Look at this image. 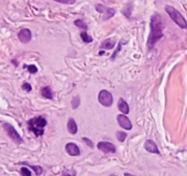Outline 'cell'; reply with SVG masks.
<instances>
[{
	"label": "cell",
	"mask_w": 187,
	"mask_h": 176,
	"mask_svg": "<svg viewBox=\"0 0 187 176\" xmlns=\"http://www.w3.org/2000/svg\"><path fill=\"white\" fill-rule=\"evenodd\" d=\"M71 104H72V108H73V109H77L78 107V106H79V104H80V98H79V96H75V97L72 99Z\"/></svg>",
	"instance_id": "20"
},
{
	"label": "cell",
	"mask_w": 187,
	"mask_h": 176,
	"mask_svg": "<svg viewBox=\"0 0 187 176\" xmlns=\"http://www.w3.org/2000/svg\"><path fill=\"white\" fill-rule=\"evenodd\" d=\"M58 3H61V4H67V5H72L75 3V0H54Z\"/></svg>",
	"instance_id": "24"
},
{
	"label": "cell",
	"mask_w": 187,
	"mask_h": 176,
	"mask_svg": "<svg viewBox=\"0 0 187 176\" xmlns=\"http://www.w3.org/2000/svg\"><path fill=\"white\" fill-rule=\"evenodd\" d=\"M22 88H23V90H25V91H27V92H30V91L32 90L31 84H29V83H23Z\"/></svg>",
	"instance_id": "23"
},
{
	"label": "cell",
	"mask_w": 187,
	"mask_h": 176,
	"mask_svg": "<svg viewBox=\"0 0 187 176\" xmlns=\"http://www.w3.org/2000/svg\"><path fill=\"white\" fill-rule=\"evenodd\" d=\"M80 37H81L83 42H85V43H90V42H92V40H93V39L89 34H87L86 31L81 32L80 33Z\"/></svg>",
	"instance_id": "16"
},
{
	"label": "cell",
	"mask_w": 187,
	"mask_h": 176,
	"mask_svg": "<svg viewBox=\"0 0 187 176\" xmlns=\"http://www.w3.org/2000/svg\"><path fill=\"white\" fill-rule=\"evenodd\" d=\"M41 95L44 96L45 98H47V99H53V93H52V91H51L49 86L44 87L41 90Z\"/></svg>",
	"instance_id": "14"
},
{
	"label": "cell",
	"mask_w": 187,
	"mask_h": 176,
	"mask_svg": "<svg viewBox=\"0 0 187 176\" xmlns=\"http://www.w3.org/2000/svg\"><path fill=\"white\" fill-rule=\"evenodd\" d=\"M117 120H118V123H119V125H120L121 128H124L126 130H130V129H131V128H132L131 122L130 121V119L126 116H124L123 114L118 115Z\"/></svg>",
	"instance_id": "8"
},
{
	"label": "cell",
	"mask_w": 187,
	"mask_h": 176,
	"mask_svg": "<svg viewBox=\"0 0 187 176\" xmlns=\"http://www.w3.org/2000/svg\"><path fill=\"white\" fill-rule=\"evenodd\" d=\"M124 176H134V175H132V174H125Z\"/></svg>",
	"instance_id": "28"
},
{
	"label": "cell",
	"mask_w": 187,
	"mask_h": 176,
	"mask_svg": "<svg viewBox=\"0 0 187 176\" xmlns=\"http://www.w3.org/2000/svg\"><path fill=\"white\" fill-rule=\"evenodd\" d=\"M67 127H68V130H69V133H71V134H73V135H74V134H76V133H77V131H78L77 124H76V122H75V120H74L73 118H69V119Z\"/></svg>",
	"instance_id": "12"
},
{
	"label": "cell",
	"mask_w": 187,
	"mask_h": 176,
	"mask_svg": "<svg viewBox=\"0 0 187 176\" xmlns=\"http://www.w3.org/2000/svg\"><path fill=\"white\" fill-rule=\"evenodd\" d=\"M82 140H83V141L86 143L87 145H89L91 148H93L94 147V144L93 142L90 140V139H88V138H82Z\"/></svg>",
	"instance_id": "25"
},
{
	"label": "cell",
	"mask_w": 187,
	"mask_h": 176,
	"mask_svg": "<svg viewBox=\"0 0 187 176\" xmlns=\"http://www.w3.org/2000/svg\"><path fill=\"white\" fill-rule=\"evenodd\" d=\"M109 176H117V175H115V174H111V175H109Z\"/></svg>",
	"instance_id": "29"
},
{
	"label": "cell",
	"mask_w": 187,
	"mask_h": 176,
	"mask_svg": "<svg viewBox=\"0 0 187 176\" xmlns=\"http://www.w3.org/2000/svg\"><path fill=\"white\" fill-rule=\"evenodd\" d=\"M144 148L147 151L151 152V153H155V154H160V150H158V147L154 141L151 140H147L145 141Z\"/></svg>",
	"instance_id": "11"
},
{
	"label": "cell",
	"mask_w": 187,
	"mask_h": 176,
	"mask_svg": "<svg viewBox=\"0 0 187 176\" xmlns=\"http://www.w3.org/2000/svg\"><path fill=\"white\" fill-rule=\"evenodd\" d=\"M22 164H26V165H28L29 168H31L32 170L36 173V175L40 176L42 174V173H43V169H42V167H40V166L30 165V164H29V163H27V162H22Z\"/></svg>",
	"instance_id": "15"
},
{
	"label": "cell",
	"mask_w": 187,
	"mask_h": 176,
	"mask_svg": "<svg viewBox=\"0 0 187 176\" xmlns=\"http://www.w3.org/2000/svg\"><path fill=\"white\" fill-rule=\"evenodd\" d=\"M96 10L99 11L100 13L103 14L104 16V20H107L110 17L115 15V10L113 8H109V7H106L103 5H97L96 6Z\"/></svg>",
	"instance_id": "6"
},
{
	"label": "cell",
	"mask_w": 187,
	"mask_h": 176,
	"mask_svg": "<svg viewBox=\"0 0 187 176\" xmlns=\"http://www.w3.org/2000/svg\"><path fill=\"white\" fill-rule=\"evenodd\" d=\"M165 11L167 12V14L169 15L171 19L175 22V24H177L181 29H186V20L185 19V17L181 15V13L177 9H175L174 7H172L171 6H166Z\"/></svg>",
	"instance_id": "3"
},
{
	"label": "cell",
	"mask_w": 187,
	"mask_h": 176,
	"mask_svg": "<svg viewBox=\"0 0 187 176\" xmlns=\"http://www.w3.org/2000/svg\"><path fill=\"white\" fill-rule=\"evenodd\" d=\"M62 176H76V173H74V174H69L67 171H65V170H64V171H63Z\"/></svg>",
	"instance_id": "27"
},
{
	"label": "cell",
	"mask_w": 187,
	"mask_h": 176,
	"mask_svg": "<svg viewBox=\"0 0 187 176\" xmlns=\"http://www.w3.org/2000/svg\"><path fill=\"white\" fill-rule=\"evenodd\" d=\"M99 101L102 106L109 107L112 105L113 98H112V96H111V94L109 93V91L101 90L100 92V94H99Z\"/></svg>",
	"instance_id": "5"
},
{
	"label": "cell",
	"mask_w": 187,
	"mask_h": 176,
	"mask_svg": "<svg viewBox=\"0 0 187 176\" xmlns=\"http://www.w3.org/2000/svg\"><path fill=\"white\" fill-rule=\"evenodd\" d=\"M118 108H119V110H120L121 112H122L123 114H128V113H129V110H130L128 104L125 102L122 98H121V99L119 100V102H118Z\"/></svg>",
	"instance_id": "13"
},
{
	"label": "cell",
	"mask_w": 187,
	"mask_h": 176,
	"mask_svg": "<svg viewBox=\"0 0 187 176\" xmlns=\"http://www.w3.org/2000/svg\"><path fill=\"white\" fill-rule=\"evenodd\" d=\"M20 172H21L22 176H31V172L28 168H26V167H22L21 170H20Z\"/></svg>",
	"instance_id": "21"
},
{
	"label": "cell",
	"mask_w": 187,
	"mask_h": 176,
	"mask_svg": "<svg viewBox=\"0 0 187 176\" xmlns=\"http://www.w3.org/2000/svg\"><path fill=\"white\" fill-rule=\"evenodd\" d=\"M47 125V120L43 117H37L28 122L29 129L32 131L36 137L42 136L44 134V128Z\"/></svg>",
	"instance_id": "2"
},
{
	"label": "cell",
	"mask_w": 187,
	"mask_h": 176,
	"mask_svg": "<svg viewBox=\"0 0 187 176\" xmlns=\"http://www.w3.org/2000/svg\"><path fill=\"white\" fill-rule=\"evenodd\" d=\"M3 128L6 130V132L7 133L8 137H9L15 143H16V144H20V143L23 142L22 138L19 136V134L16 132V130L14 128V127H13L12 125L6 123V124H4Z\"/></svg>",
	"instance_id": "4"
},
{
	"label": "cell",
	"mask_w": 187,
	"mask_h": 176,
	"mask_svg": "<svg viewBox=\"0 0 187 176\" xmlns=\"http://www.w3.org/2000/svg\"><path fill=\"white\" fill-rule=\"evenodd\" d=\"M66 151L69 155L70 156H78L80 154V150L78 149V147L75 143H67L66 144Z\"/></svg>",
	"instance_id": "10"
},
{
	"label": "cell",
	"mask_w": 187,
	"mask_h": 176,
	"mask_svg": "<svg viewBox=\"0 0 187 176\" xmlns=\"http://www.w3.org/2000/svg\"><path fill=\"white\" fill-rule=\"evenodd\" d=\"M115 46V42L112 40H106L105 41H103V43H102V45H101V47L104 49H108V50H110V49H112L113 47Z\"/></svg>",
	"instance_id": "17"
},
{
	"label": "cell",
	"mask_w": 187,
	"mask_h": 176,
	"mask_svg": "<svg viewBox=\"0 0 187 176\" xmlns=\"http://www.w3.org/2000/svg\"><path fill=\"white\" fill-rule=\"evenodd\" d=\"M17 37H18V40L22 43H29L31 40V31L29 29H23V30H21L20 31L18 32Z\"/></svg>",
	"instance_id": "9"
},
{
	"label": "cell",
	"mask_w": 187,
	"mask_h": 176,
	"mask_svg": "<svg viewBox=\"0 0 187 176\" xmlns=\"http://www.w3.org/2000/svg\"><path fill=\"white\" fill-rule=\"evenodd\" d=\"M98 149L105 153H115L116 152V148L115 146L110 143V142H106V141H101L99 142L97 145Z\"/></svg>",
	"instance_id": "7"
},
{
	"label": "cell",
	"mask_w": 187,
	"mask_h": 176,
	"mask_svg": "<svg viewBox=\"0 0 187 176\" xmlns=\"http://www.w3.org/2000/svg\"><path fill=\"white\" fill-rule=\"evenodd\" d=\"M116 136H117V139L119 140V141L121 142H123L127 137V133L126 132H123V131H118L116 133Z\"/></svg>",
	"instance_id": "19"
},
{
	"label": "cell",
	"mask_w": 187,
	"mask_h": 176,
	"mask_svg": "<svg viewBox=\"0 0 187 176\" xmlns=\"http://www.w3.org/2000/svg\"><path fill=\"white\" fill-rule=\"evenodd\" d=\"M120 50H121V43L119 44V46H118V49H117V50H116V51H115V52L113 53V55L111 56V59H112V60H113V59L115 58V56H116V55L118 54V52H119Z\"/></svg>",
	"instance_id": "26"
},
{
	"label": "cell",
	"mask_w": 187,
	"mask_h": 176,
	"mask_svg": "<svg viewBox=\"0 0 187 176\" xmlns=\"http://www.w3.org/2000/svg\"><path fill=\"white\" fill-rule=\"evenodd\" d=\"M26 67L28 68V70H29V72L30 73V74H36L37 72H38V68L35 66V65H33V64H31V65H29V66H27L26 65Z\"/></svg>",
	"instance_id": "22"
},
{
	"label": "cell",
	"mask_w": 187,
	"mask_h": 176,
	"mask_svg": "<svg viewBox=\"0 0 187 176\" xmlns=\"http://www.w3.org/2000/svg\"><path fill=\"white\" fill-rule=\"evenodd\" d=\"M74 24H75L77 27H78V28L82 29V30H87V29H88L87 24H86L85 22H83L81 19H77V20H75V21H74Z\"/></svg>",
	"instance_id": "18"
},
{
	"label": "cell",
	"mask_w": 187,
	"mask_h": 176,
	"mask_svg": "<svg viewBox=\"0 0 187 176\" xmlns=\"http://www.w3.org/2000/svg\"><path fill=\"white\" fill-rule=\"evenodd\" d=\"M163 21L162 17L158 14H155L151 17V32L147 41V48L152 50L154 47L155 43L162 39L163 33Z\"/></svg>",
	"instance_id": "1"
}]
</instances>
